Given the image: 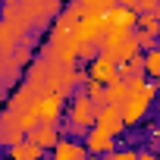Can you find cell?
<instances>
[{
    "instance_id": "cell-1",
    "label": "cell",
    "mask_w": 160,
    "mask_h": 160,
    "mask_svg": "<svg viewBox=\"0 0 160 160\" xmlns=\"http://www.w3.org/2000/svg\"><path fill=\"white\" fill-rule=\"evenodd\" d=\"M94 116H98V107L91 104L88 94L75 91L72 94V107H69V116H66V135H85L91 126H94Z\"/></svg>"
},
{
    "instance_id": "cell-2",
    "label": "cell",
    "mask_w": 160,
    "mask_h": 160,
    "mask_svg": "<svg viewBox=\"0 0 160 160\" xmlns=\"http://www.w3.org/2000/svg\"><path fill=\"white\" fill-rule=\"evenodd\" d=\"M148 107H151V104H148L138 91H129V98L119 104V119H122V126H126V129H129V126H138L141 116L148 113Z\"/></svg>"
},
{
    "instance_id": "cell-3",
    "label": "cell",
    "mask_w": 160,
    "mask_h": 160,
    "mask_svg": "<svg viewBox=\"0 0 160 160\" xmlns=\"http://www.w3.org/2000/svg\"><path fill=\"white\" fill-rule=\"evenodd\" d=\"M63 101L66 98H60V94H44L38 104H35V116H38V122H44V126H57L60 122V113H63Z\"/></svg>"
},
{
    "instance_id": "cell-4",
    "label": "cell",
    "mask_w": 160,
    "mask_h": 160,
    "mask_svg": "<svg viewBox=\"0 0 160 160\" xmlns=\"http://www.w3.org/2000/svg\"><path fill=\"white\" fill-rule=\"evenodd\" d=\"M82 144H85V151L94 154V157H104V154H113V151H116V138L107 135V132H101V129H94V126L85 132V141H82Z\"/></svg>"
},
{
    "instance_id": "cell-5",
    "label": "cell",
    "mask_w": 160,
    "mask_h": 160,
    "mask_svg": "<svg viewBox=\"0 0 160 160\" xmlns=\"http://www.w3.org/2000/svg\"><path fill=\"white\" fill-rule=\"evenodd\" d=\"M22 138H25V132H22V126H19V116L10 113V110H3V113H0V144H3V148H13V144H19Z\"/></svg>"
},
{
    "instance_id": "cell-6",
    "label": "cell",
    "mask_w": 160,
    "mask_h": 160,
    "mask_svg": "<svg viewBox=\"0 0 160 160\" xmlns=\"http://www.w3.org/2000/svg\"><path fill=\"white\" fill-rule=\"evenodd\" d=\"M94 129H101V132H107V135L119 138L126 126H122V119H119V110H116V107H101V110H98V116H94Z\"/></svg>"
},
{
    "instance_id": "cell-7",
    "label": "cell",
    "mask_w": 160,
    "mask_h": 160,
    "mask_svg": "<svg viewBox=\"0 0 160 160\" xmlns=\"http://www.w3.org/2000/svg\"><path fill=\"white\" fill-rule=\"evenodd\" d=\"M60 138H63L60 126H44V122H38V126L25 135V141H35V144H38V148H44V151H47V148H53Z\"/></svg>"
},
{
    "instance_id": "cell-8",
    "label": "cell",
    "mask_w": 160,
    "mask_h": 160,
    "mask_svg": "<svg viewBox=\"0 0 160 160\" xmlns=\"http://www.w3.org/2000/svg\"><path fill=\"white\" fill-rule=\"evenodd\" d=\"M82 16H85V7L78 3V0H69V7H63V10H60V16L53 19V28L72 32L78 22H82Z\"/></svg>"
},
{
    "instance_id": "cell-9",
    "label": "cell",
    "mask_w": 160,
    "mask_h": 160,
    "mask_svg": "<svg viewBox=\"0 0 160 160\" xmlns=\"http://www.w3.org/2000/svg\"><path fill=\"white\" fill-rule=\"evenodd\" d=\"M88 78H94V82H101V85H110L116 78V63L107 60V57H94L88 63Z\"/></svg>"
},
{
    "instance_id": "cell-10",
    "label": "cell",
    "mask_w": 160,
    "mask_h": 160,
    "mask_svg": "<svg viewBox=\"0 0 160 160\" xmlns=\"http://www.w3.org/2000/svg\"><path fill=\"white\" fill-rule=\"evenodd\" d=\"M88 151L82 141H69V138H60L53 144V160H85Z\"/></svg>"
},
{
    "instance_id": "cell-11",
    "label": "cell",
    "mask_w": 160,
    "mask_h": 160,
    "mask_svg": "<svg viewBox=\"0 0 160 160\" xmlns=\"http://www.w3.org/2000/svg\"><path fill=\"white\" fill-rule=\"evenodd\" d=\"M10 160H44V148H38L35 141H19L10 148Z\"/></svg>"
},
{
    "instance_id": "cell-12",
    "label": "cell",
    "mask_w": 160,
    "mask_h": 160,
    "mask_svg": "<svg viewBox=\"0 0 160 160\" xmlns=\"http://www.w3.org/2000/svg\"><path fill=\"white\" fill-rule=\"evenodd\" d=\"M104 98H107V107H116L119 110V104L129 98V85L122 82V78H113L110 85H104Z\"/></svg>"
},
{
    "instance_id": "cell-13",
    "label": "cell",
    "mask_w": 160,
    "mask_h": 160,
    "mask_svg": "<svg viewBox=\"0 0 160 160\" xmlns=\"http://www.w3.org/2000/svg\"><path fill=\"white\" fill-rule=\"evenodd\" d=\"M135 57H141V47H138V41H135V32L119 44V50H116V66H122V63H129V60H135Z\"/></svg>"
},
{
    "instance_id": "cell-14",
    "label": "cell",
    "mask_w": 160,
    "mask_h": 160,
    "mask_svg": "<svg viewBox=\"0 0 160 160\" xmlns=\"http://www.w3.org/2000/svg\"><path fill=\"white\" fill-rule=\"evenodd\" d=\"M19 35L10 28V25H3V22H0V57H7V53H13L16 47H19Z\"/></svg>"
},
{
    "instance_id": "cell-15",
    "label": "cell",
    "mask_w": 160,
    "mask_h": 160,
    "mask_svg": "<svg viewBox=\"0 0 160 160\" xmlns=\"http://www.w3.org/2000/svg\"><path fill=\"white\" fill-rule=\"evenodd\" d=\"M135 32H138V35H148V38H160V22H157L154 16L141 13V16L135 19Z\"/></svg>"
},
{
    "instance_id": "cell-16",
    "label": "cell",
    "mask_w": 160,
    "mask_h": 160,
    "mask_svg": "<svg viewBox=\"0 0 160 160\" xmlns=\"http://www.w3.org/2000/svg\"><path fill=\"white\" fill-rule=\"evenodd\" d=\"M141 60H144V75H160V50L154 47V50H148V53H141Z\"/></svg>"
},
{
    "instance_id": "cell-17",
    "label": "cell",
    "mask_w": 160,
    "mask_h": 160,
    "mask_svg": "<svg viewBox=\"0 0 160 160\" xmlns=\"http://www.w3.org/2000/svg\"><path fill=\"white\" fill-rule=\"evenodd\" d=\"M119 160H138V151H116Z\"/></svg>"
},
{
    "instance_id": "cell-18",
    "label": "cell",
    "mask_w": 160,
    "mask_h": 160,
    "mask_svg": "<svg viewBox=\"0 0 160 160\" xmlns=\"http://www.w3.org/2000/svg\"><path fill=\"white\" fill-rule=\"evenodd\" d=\"M157 3H160V0H141V13H151ZM141 13H138V16H141Z\"/></svg>"
},
{
    "instance_id": "cell-19",
    "label": "cell",
    "mask_w": 160,
    "mask_h": 160,
    "mask_svg": "<svg viewBox=\"0 0 160 160\" xmlns=\"http://www.w3.org/2000/svg\"><path fill=\"white\" fill-rule=\"evenodd\" d=\"M138 160H160V157L151 154V151H138Z\"/></svg>"
},
{
    "instance_id": "cell-20",
    "label": "cell",
    "mask_w": 160,
    "mask_h": 160,
    "mask_svg": "<svg viewBox=\"0 0 160 160\" xmlns=\"http://www.w3.org/2000/svg\"><path fill=\"white\" fill-rule=\"evenodd\" d=\"M148 16H154V19H157V22H160V3H157V7H154V10H151V13H148Z\"/></svg>"
},
{
    "instance_id": "cell-21",
    "label": "cell",
    "mask_w": 160,
    "mask_h": 160,
    "mask_svg": "<svg viewBox=\"0 0 160 160\" xmlns=\"http://www.w3.org/2000/svg\"><path fill=\"white\" fill-rule=\"evenodd\" d=\"M154 141H157V144H160V122H157V126H154Z\"/></svg>"
},
{
    "instance_id": "cell-22",
    "label": "cell",
    "mask_w": 160,
    "mask_h": 160,
    "mask_svg": "<svg viewBox=\"0 0 160 160\" xmlns=\"http://www.w3.org/2000/svg\"><path fill=\"white\" fill-rule=\"evenodd\" d=\"M101 160H119V157H116V151H113V154H104Z\"/></svg>"
},
{
    "instance_id": "cell-23",
    "label": "cell",
    "mask_w": 160,
    "mask_h": 160,
    "mask_svg": "<svg viewBox=\"0 0 160 160\" xmlns=\"http://www.w3.org/2000/svg\"><path fill=\"white\" fill-rule=\"evenodd\" d=\"M154 88H157V91H160V75H157V85H154Z\"/></svg>"
},
{
    "instance_id": "cell-24",
    "label": "cell",
    "mask_w": 160,
    "mask_h": 160,
    "mask_svg": "<svg viewBox=\"0 0 160 160\" xmlns=\"http://www.w3.org/2000/svg\"><path fill=\"white\" fill-rule=\"evenodd\" d=\"M0 60H3V57H0Z\"/></svg>"
},
{
    "instance_id": "cell-25",
    "label": "cell",
    "mask_w": 160,
    "mask_h": 160,
    "mask_svg": "<svg viewBox=\"0 0 160 160\" xmlns=\"http://www.w3.org/2000/svg\"><path fill=\"white\" fill-rule=\"evenodd\" d=\"M157 50H160V47H157Z\"/></svg>"
}]
</instances>
